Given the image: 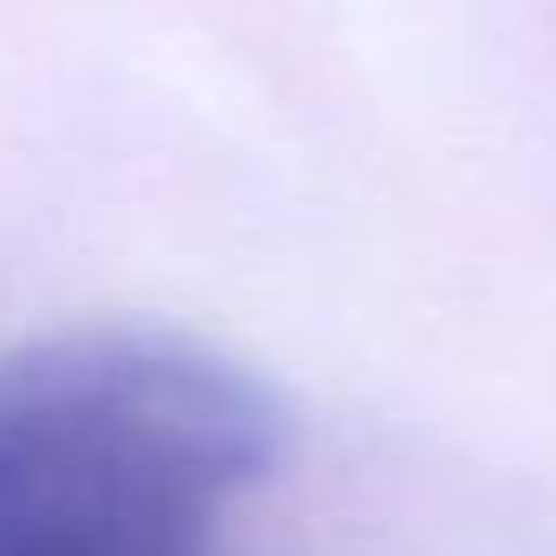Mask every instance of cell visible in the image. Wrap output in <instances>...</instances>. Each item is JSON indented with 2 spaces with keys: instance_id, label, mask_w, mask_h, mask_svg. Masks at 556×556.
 Listing matches in <instances>:
<instances>
[{
  "instance_id": "obj_1",
  "label": "cell",
  "mask_w": 556,
  "mask_h": 556,
  "mask_svg": "<svg viewBox=\"0 0 556 556\" xmlns=\"http://www.w3.org/2000/svg\"><path fill=\"white\" fill-rule=\"evenodd\" d=\"M282 452L275 387L197 341L47 334L0 361V556H210Z\"/></svg>"
}]
</instances>
